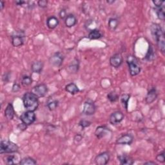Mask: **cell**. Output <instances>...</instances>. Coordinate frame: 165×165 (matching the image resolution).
I'll return each instance as SVG.
<instances>
[{
  "label": "cell",
  "instance_id": "1",
  "mask_svg": "<svg viewBox=\"0 0 165 165\" xmlns=\"http://www.w3.org/2000/svg\"><path fill=\"white\" fill-rule=\"evenodd\" d=\"M150 30L153 38L156 40L161 52L164 54L165 51V39L164 33L162 28L157 23H153L151 25Z\"/></svg>",
  "mask_w": 165,
  "mask_h": 165
},
{
  "label": "cell",
  "instance_id": "2",
  "mask_svg": "<svg viewBox=\"0 0 165 165\" xmlns=\"http://www.w3.org/2000/svg\"><path fill=\"white\" fill-rule=\"evenodd\" d=\"M23 103L25 108L29 111L34 112L39 106L38 97L32 92H27L23 97Z\"/></svg>",
  "mask_w": 165,
  "mask_h": 165
},
{
  "label": "cell",
  "instance_id": "3",
  "mask_svg": "<svg viewBox=\"0 0 165 165\" xmlns=\"http://www.w3.org/2000/svg\"><path fill=\"white\" fill-rule=\"evenodd\" d=\"M126 63L128 66L130 74L131 76H136L141 72V66L138 59L132 55H130L127 57Z\"/></svg>",
  "mask_w": 165,
  "mask_h": 165
},
{
  "label": "cell",
  "instance_id": "4",
  "mask_svg": "<svg viewBox=\"0 0 165 165\" xmlns=\"http://www.w3.org/2000/svg\"><path fill=\"white\" fill-rule=\"evenodd\" d=\"M18 150V146L10 141H2L1 143H0V154L15 153L17 152Z\"/></svg>",
  "mask_w": 165,
  "mask_h": 165
},
{
  "label": "cell",
  "instance_id": "5",
  "mask_svg": "<svg viewBox=\"0 0 165 165\" xmlns=\"http://www.w3.org/2000/svg\"><path fill=\"white\" fill-rule=\"evenodd\" d=\"M25 35L23 31H17L11 36L12 44L14 47H21L24 44Z\"/></svg>",
  "mask_w": 165,
  "mask_h": 165
},
{
  "label": "cell",
  "instance_id": "6",
  "mask_svg": "<svg viewBox=\"0 0 165 165\" xmlns=\"http://www.w3.org/2000/svg\"><path fill=\"white\" fill-rule=\"evenodd\" d=\"M19 119L23 124L27 126H29L35 122L36 116L34 112L27 111L21 115Z\"/></svg>",
  "mask_w": 165,
  "mask_h": 165
},
{
  "label": "cell",
  "instance_id": "7",
  "mask_svg": "<svg viewBox=\"0 0 165 165\" xmlns=\"http://www.w3.org/2000/svg\"><path fill=\"white\" fill-rule=\"evenodd\" d=\"M64 55L60 52L53 54L49 58L50 63L55 67H60L64 61Z\"/></svg>",
  "mask_w": 165,
  "mask_h": 165
},
{
  "label": "cell",
  "instance_id": "8",
  "mask_svg": "<svg viewBox=\"0 0 165 165\" xmlns=\"http://www.w3.org/2000/svg\"><path fill=\"white\" fill-rule=\"evenodd\" d=\"M96 111V106L91 100H87L85 102L83 106V114L86 116H92Z\"/></svg>",
  "mask_w": 165,
  "mask_h": 165
},
{
  "label": "cell",
  "instance_id": "9",
  "mask_svg": "<svg viewBox=\"0 0 165 165\" xmlns=\"http://www.w3.org/2000/svg\"><path fill=\"white\" fill-rule=\"evenodd\" d=\"M31 92L35 94L38 97H45L48 92V87L45 84H39L32 88Z\"/></svg>",
  "mask_w": 165,
  "mask_h": 165
},
{
  "label": "cell",
  "instance_id": "10",
  "mask_svg": "<svg viewBox=\"0 0 165 165\" xmlns=\"http://www.w3.org/2000/svg\"><path fill=\"white\" fill-rule=\"evenodd\" d=\"M134 137L130 134H125L121 136L116 141V144L121 145H130L134 142Z\"/></svg>",
  "mask_w": 165,
  "mask_h": 165
},
{
  "label": "cell",
  "instance_id": "11",
  "mask_svg": "<svg viewBox=\"0 0 165 165\" xmlns=\"http://www.w3.org/2000/svg\"><path fill=\"white\" fill-rule=\"evenodd\" d=\"M123 63V56L120 53H116L110 58V64L112 67L117 69L120 67Z\"/></svg>",
  "mask_w": 165,
  "mask_h": 165
},
{
  "label": "cell",
  "instance_id": "12",
  "mask_svg": "<svg viewBox=\"0 0 165 165\" xmlns=\"http://www.w3.org/2000/svg\"><path fill=\"white\" fill-rule=\"evenodd\" d=\"M110 158H111L110 153L108 152H104L95 157V162L97 165H105L109 162Z\"/></svg>",
  "mask_w": 165,
  "mask_h": 165
},
{
  "label": "cell",
  "instance_id": "13",
  "mask_svg": "<svg viewBox=\"0 0 165 165\" xmlns=\"http://www.w3.org/2000/svg\"><path fill=\"white\" fill-rule=\"evenodd\" d=\"M125 116L121 111H116L113 112L109 117V121L112 125H116L120 123L124 119Z\"/></svg>",
  "mask_w": 165,
  "mask_h": 165
},
{
  "label": "cell",
  "instance_id": "14",
  "mask_svg": "<svg viewBox=\"0 0 165 165\" xmlns=\"http://www.w3.org/2000/svg\"><path fill=\"white\" fill-rule=\"evenodd\" d=\"M110 133H112V131L110 130V128L106 126H100L96 128L94 134L97 139H100L105 137Z\"/></svg>",
  "mask_w": 165,
  "mask_h": 165
},
{
  "label": "cell",
  "instance_id": "15",
  "mask_svg": "<svg viewBox=\"0 0 165 165\" xmlns=\"http://www.w3.org/2000/svg\"><path fill=\"white\" fill-rule=\"evenodd\" d=\"M157 97V92L156 88L152 87L149 90L145 98V101L147 104H151L156 100Z\"/></svg>",
  "mask_w": 165,
  "mask_h": 165
},
{
  "label": "cell",
  "instance_id": "16",
  "mask_svg": "<svg viewBox=\"0 0 165 165\" xmlns=\"http://www.w3.org/2000/svg\"><path fill=\"white\" fill-rule=\"evenodd\" d=\"M78 22V19H77L75 16H74L72 14H68L67 18L64 19V24L66 27L68 28H72L74 27Z\"/></svg>",
  "mask_w": 165,
  "mask_h": 165
},
{
  "label": "cell",
  "instance_id": "17",
  "mask_svg": "<svg viewBox=\"0 0 165 165\" xmlns=\"http://www.w3.org/2000/svg\"><path fill=\"white\" fill-rule=\"evenodd\" d=\"M14 115H15V112H14V106L12 103H10L7 105L5 110V116L8 120L10 121L14 119Z\"/></svg>",
  "mask_w": 165,
  "mask_h": 165
},
{
  "label": "cell",
  "instance_id": "18",
  "mask_svg": "<svg viewBox=\"0 0 165 165\" xmlns=\"http://www.w3.org/2000/svg\"><path fill=\"white\" fill-rule=\"evenodd\" d=\"M44 67V63L41 61H34L31 64V70L32 72L36 74H40Z\"/></svg>",
  "mask_w": 165,
  "mask_h": 165
},
{
  "label": "cell",
  "instance_id": "19",
  "mask_svg": "<svg viewBox=\"0 0 165 165\" xmlns=\"http://www.w3.org/2000/svg\"><path fill=\"white\" fill-rule=\"evenodd\" d=\"M46 23L49 28L54 29L55 28H56L58 26L59 21L58 18H56V16H50L47 19Z\"/></svg>",
  "mask_w": 165,
  "mask_h": 165
},
{
  "label": "cell",
  "instance_id": "20",
  "mask_svg": "<svg viewBox=\"0 0 165 165\" xmlns=\"http://www.w3.org/2000/svg\"><path fill=\"white\" fill-rule=\"evenodd\" d=\"M120 164L122 165H131L134 162V159L126 155H120L117 157Z\"/></svg>",
  "mask_w": 165,
  "mask_h": 165
},
{
  "label": "cell",
  "instance_id": "21",
  "mask_svg": "<svg viewBox=\"0 0 165 165\" xmlns=\"http://www.w3.org/2000/svg\"><path fill=\"white\" fill-rule=\"evenodd\" d=\"M79 69H80V61L77 59L73 60L68 67V70L71 74L77 73Z\"/></svg>",
  "mask_w": 165,
  "mask_h": 165
},
{
  "label": "cell",
  "instance_id": "22",
  "mask_svg": "<svg viewBox=\"0 0 165 165\" xmlns=\"http://www.w3.org/2000/svg\"><path fill=\"white\" fill-rule=\"evenodd\" d=\"M65 90L72 95H75L80 92V89H79L78 86H77L76 84H75L74 83H70L68 84L67 85H66Z\"/></svg>",
  "mask_w": 165,
  "mask_h": 165
},
{
  "label": "cell",
  "instance_id": "23",
  "mask_svg": "<svg viewBox=\"0 0 165 165\" xmlns=\"http://www.w3.org/2000/svg\"><path fill=\"white\" fill-rule=\"evenodd\" d=\"M102 37H103L102 33L100 32V30H98V29H95V30H93L89 32V35H88V38L91 40L98 39L101 38Z\"/></svg>",
  "mask_w": 165,
  "mask_h": 165
},
{
  "label": "cell",
  "instance_id": "24",
  "mask_svg": "<svg viewBox=\"0 0 165 165\" xmlns=\"http://www.w3.org/2000/svg\"><path fill=\"white\" fill-rule=\"evenodd\" d=\"M119 20L115 18H111L108 19V27L111 31H115L119 26Z\"/></svg>",
  "mask_w": 165,
  "mask_h": 165
},
{
  "label": "cell",
  "instance_id": "25",
  "mask_svg": "<svg viewBox=\"0 0 165 165\" xmlns=\"http://www.w3.org/2000/svg\"><path fill=\"white\" fill-rule=\"evenodd\" d=\"M97 22L95 20L90 19L86 21V23L85 24V27L87 30L90 32L93 30L97 29Z\"/></svg>",
  "mask_w": 165,
  "mask_h": 165
},
{
  "label": "cell",
  "instance_id": "26",
  "mask_svg": "<svg viewBox=\"0 0 165 165\" xmlns=\"http://www.w3.org/2000/svg\"><path fill=\"white\" fill-rule=\"evenodd\" d=\"M156 52L154 50V49L152 46H149L148 48V50L146 54V56H145V59L146 60L148 61H152L153 60H154L156 58Z\"/></svg>",
  "mask_w": 165,
  "mask_h": 165
},
{
  "label": "cell",
  "instance_id": "27",
  "mask_svg": "<svg viewBox=\"0 0 165 165\" xmlns=\"http://www.w3.org/2000/svg\"><path fill=\"white\" fill-rule=\"evenodd\" d=\"M18 157L13 155H10L6 157L5 158V162L8 165H12V164H19V162H18Z\"/></svg>",
  "mask_w": 165,
  "mask_h": 165
},
{
  "label": "cell",
  "instance_id": "28",
  "mask_svg": "<svg viewBox=\"0 0 165 165\" xmlns=\"http://www.w3.org/2000/svg\"><path fill=\"white\" fill-rule=\"evenodd\" d=\"M130 95L128 94H123L121 97V104L123 106V108L127 111L128 110V101L130 100Z\"/></svg>",
  "mask_w": 165,
  "mask_h": 165
},
{
  "label": "cell",
  "instance_id": "29",
  "mask_svg": "<svg viewBox=\"0 0 165 165\" xmlns=\"http://www.w3.org/2000/svg\"><path fill=\"white\" fill-rule=\"evenodd\" d=\"M19 164L21 165H27V164H30V165H34L37 164V162L35 159H34L32 157H25L23 159H22L21 160H20Z\"/></svg>",
  "mask_w": 165,
  "mask_h": 165
},
{
  "label": "cell",
  "instance_id": "30",
  "mask_svg": "<svg viewBox=\"0 0 165 165\" xmlns=\"http://www.w3.org/2000/svg\"><path fill=\"white\" fill-rule=\"evenodd\" d=\"M59 105V101L57 100H52L47 102V106L50 111H53L56 110Z\"/></svg>",
  "mask_w": 165,
  "mask_h": 165
},
{
  "label": "cell",
  "instance_id": "31",
  "mask_svg": "<svg viewBox=\"0 0 165 165\" xmlns=\"http://www.w3.org/2000/svg\"><path fill=\"white\" fill-rule=\"evenodd\" d=\"M107 99L111 103H114L119 100V95L116 92L112 91L108 94Z\"/></svg>",
  "mask_w": 165,
  "mask_h": 165
},
{
  "label": "cell",
  "instance_id": "32",
  "mask_svg": "<svg viewBox=\"0 0 165 165\" xmlns=\"http://www.w3.org/2000/svg\"><path fill=\"white\" fill-rule=\"evenodd\" d=\"M32 83V80L29 75H24L21 78V85L23 86H28Z\"/></svg>",
  "mask_w": 165,
  "mask_h": 165
},
{
  "label": "cell",
  "instance_id": "33",
  "mask_svg": "<svg viewBox=\"0 0 165 165\" xmlns=\"http://www.w3.org/2000/svg\"><path fill=\"white\" fill-rule=\"evenodd\" d=\"M156 13L157 14V18L162 20L164 21L165 19V14H164V7H161V8H156Z\"/></svg>",
  "mask_w": 165,
  "mask_h": 165
},
{
  "label": "cell",
  "instance_id": "34",
  "mask_svg": "<svg viewBox=\"0 0 165 165\" xmlns=\"http://www.w3.org/2000/svg\"><path fill=\"white\" fill-rule=\"evenodd\" d=\"M92 124V123L89 121H87L85 119H82L81 120L80 123H79V126H81L82 128H85L86 127H89V126H90Z\"/></svg>",
  "mask_w": 165,
  "mask_h": 165
},
{
  "label": "cell",
  "instance_id": "35",
  "mask_svg": "<svg viewBox=\"0 0 165 165\" xmlns=\"http://www.w3.org/2000/svg\"><path fill=\"white\" fill-rule=\"evenodd\" d=\"M156 160L158 161V162H165V157H164V152L162 151L161 153H159V154L157 155L156 157Z\"/></svg>",
  "mask_w": 165,
  "mask_h": 165
},
{
  "label": "cell",
  "instance_id": "36",
  "mask_svg": "<svg viewBox=\"0 0 165 165\" xmlns=\"http://www.w3.org/2000/svg\"><path fill=\"white\" fill-rule=\"evenodd\" d=\"M37 4L39 7L42 8H47L48 6V1L47 0H39L37 2Z\"/></svg>",
  "mask_w": 165,
  "mask_h": 165
},
{
  "label": "cell",
  "instance_id": "37",
  "mask_svg": "<svg viewBox=\"0 0 165 165\" xmlns=\"http://www.w3.org/2000/svg\"><path fill=\"white\" fill-rule=\"evenodd\" d=\"M82 139H83V136L81 134H76L74 137V139L75 144H76L77 145H79L80 142L82 141Z\"/></svg>",
  "mask_w": 165,
  "mask_h": 165
},
{
  "label": "cell",
  "instance_id": "38",
  "mask_svg": "<svg viewBox=\"0 0 165 165\" xmlns=\"http://www.w3.org/2000/svg\"><path fill=\"white\" fill-rule=\"evenodd\" d=\"M152 2L153 4H154L156 8H161L164 7L163 5L165 3L164 1H161V0H153Z\"/></svg>",
  "mask_w": 165,
  "mask_h": 165
},
{
  "label": "cell",
  "instance_id": "39",
  "mask_svg": "<svg viewBox=\"0 0 165 165\" xmlns=\"http://www.w3.org/2000/svg\"><path fill=\"white\" fill-rule=\"evenodd\" d=\"M59 18L61 19H65V18H67V16H68L67 13V11H66L65 9L64 8H62L61 10H60V12L59 13Z\"/></svg>",
  "mask_w": 165,
  "mask_h": 165
},
{
  "label": "cell",
  "instance_id": "40",
  "mask_svg": "<svg viewBox=\"0 0 165 165\" xmlns=\"http://www.w3.org/2000/svg\"><path fill=\"white\" fill-rule=\"evenodd\" d=\"M2 80L4 83H8L10 80V74L9 72L5 73L2 77Z\"/></svg>",
  "mask_w": 165,
  "mask_h": 165
},
{
  "label": "cell",
  "instance_id": "41",
  "mask_svg": "<svg viewBox=\"0 0 165 165\" xmlns=\"http://www.w3.org/2000/svg\"><path fill=\"white\" fill-rule=\"evenodd\" d=\"M20 89H21V86L18 83H14V85H13V88H12V90L13 92H18L20 90Z\"/></svg>",
  "mask_w": 165,
  "mask_h": 165
},
{
  "label": "cell",
  "instance_id": "42",
  "mask_svg": "<svg viewBox=\"0 0 165 165\" xmlns=\"http://www.w3.org/2000/svg\"><path fill=\"white\" fill-rule=\"evenodd\" d=\"M5 3L3 1H2H2H0V7H1V10H3V9L5 7Z\"/></svg>",
  "mask_w": 165,
  "mask_h": 165
},
{
  "label": "cell",
  "instance_id": "43",
  "mask_svg": "<svg viewBox=\"0 0 165 165\" xmlns=\"http://www.w3.org/2000/svg\"><path fill=\"white\" fill-rule=\"evenodd\" d=\"M144 164H147V165H156L157 164L155 162H153V161H148V162H146L144 163Z\"/></svg>",
  "mask_w": 165,
  "mask_h": 165
},
{
  "label": "cell",
  "instance_id": "44",
  "mask_svg": "<svg viewBox=\"0 0 165 165\" xmlns=\"http://www.w3.org/2000/svg\"><path fill=\"white\" fill-rule=\"evenodd\" d=\"M115 2V0H107L106 3L108 4H112Z\"/></svg>",
  "mask_w": 165,
  "mask_h": 165
}]
</instances>
